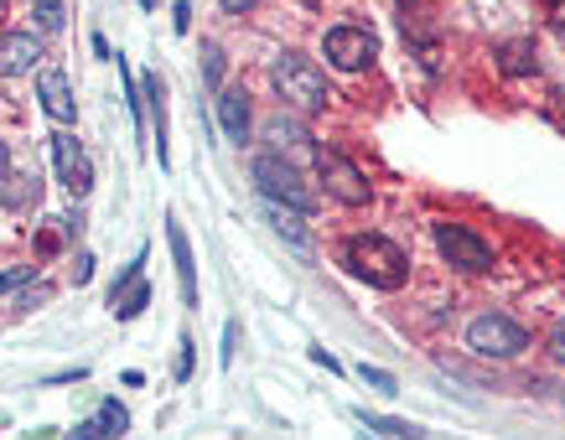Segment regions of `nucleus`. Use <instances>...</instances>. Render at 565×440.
Wrapping results in <instances>:
<instances>
[{
  "label": "nucleus",
  "instance_id": "9",
  "mask_svg": "<svg viewBox=\"0 0 565 440\" xmlns=\"http://www.w3.org/2000/svg\"><path fill=\"white\" fill-rule=\"evenodd\" d=\"M52 140V161H57V171H63V182H68L73 197H84L88 186H94V167H88L84 146H78V136H68V130H57Z\"/></svg>",
  "mask_w": 565,
  "mask_h": 440
},
{
  "label": "nucleus",
  "instance_id": "22",
  "mask_svg": "<svg viewBox=\"0 0 565 440\" xmlns=\"http://www.w3.org/2000/svg\"><path fill=\"white\" fill-rule=\"evenodd\" d=\"M203 73H207V84H213V88L223 84V57H218V47H203Z\"/></svg>",
  "mask_w": 565,
  "mask_h": 440
},
{
  "label": "nucleus",
  "instance_id": "3",
  "mask_svg": "<svg viewBox=\"0 0 565 440\" xmlns=\"http://www.w3.org/2000/svg\"><path fill=\"white\" fill-rule=\"evenodd\" d=\"M255 186H259V197L275 207H291V213H311L317 207L311 186L301 182V171L291 161H280V155H255Z\"/></svg>",
  "mask_w": 565,
  "mask_h": 440
},
{
  "label": "nucleus",
  "instance_id": "2",
  "mask_svg": "<svg viewBox=\"0 0 565 440\" xmlns=\"http://www.w3.org/2000/svg\"><path fill=\"white\" fill-rule=\"evenodd\" d=\"M270 84L275 94L291 104L296 115H322L327 104H332V88H327V73L311 63V57H301V52H280L270 63Z\"/></svg>",
  "mask_w": 565,
  "mask_h": 440
},
{
  "label": "nucleus",
  "instance_id": "5",
  "mask_svg": "<svg viewBox=\"0 0 565 440\" xmlns=\"http://www.w3.org/2000/svg\"><path fill=\"white\" fill-rule=\"evenodd\" d=\"M311 161H317V176H322V186H327V197H332V203L363 207L369 197H374L369 176H363V171L353 167L343 151H327V146H317V151H311Z\"/></svg>",
  "mask_w": 565,
  "mask_h": 440
},
{
  "label": "nucleus",
  "instance_id": "16",
  "mask_svg": "<svg viewBox=\"0 0 565 440\" xmlns=\"http://www.w3.org/2000/svg\"><path fill=\"white\" fill-rule=\"evenodd\" d=\"M363 425L379 430V436H394V440H420V425H411V420H384V415H369V409H363Z\"/></svg>",
  "mask_w": 565,
  "mask_h": 440
},
{
  "label": "nucleus",
  "instance_id": "12",
  "mask_svg": "<svg viewBox=\"0 0 565 440\" xmlns=\"http://www.w3.org/2000/svg\"><path fill=\"white\" fill-rule=\"evenodd\" d=\"M125 425H130V415L120 409V399H104V405L94 409V420H84L68 440H120Z\"/></svg>",
  "mask_w": 565,
  "mask_h": 440
},
{
  "label": "nucleus",
  "instance_id": "23",
  "mask_svg": "<svg viewBox=\"0 0 565 440\" xmlns=\"http://www.w3.org/2000/svg\"><path fill=\"white\" fill-rule=\"evenodd\" d=\"M550 357L565 363V322H555V332H550Z\"/></svg>",
  "mask_w": 565,
  "mask_h": 440
},
{
  "label": "nucleus",
  "instance_id": "28",
  "mask_svg": "<svg viewBox=\"0 0 565 440\" xmlns=\"http://www.w3.org/2000/svg\"><path fill=\"white\" fill-rule=\"evenodd\" d=\"M0 6H6V0H0Z\"/></svg>",
  "mask_w": 565,
  "mask_h": 440
},
{
  "label": "nucleus",
  "instance_id": "15",
  "mask_svg": "<svg viewBox=\"0 0 565 440\" xmlns=\"http://www.w3.org/2000/svg\"><path fill=\"white\" fill-rule=\"evenodd\" d=\"M498 68L509 73V78H524V73L540 68V57H534V42H530V36H514V42H503V47H498Z\"/></svg>",
  "mask_w": 565,
  "mask_h": 440
},
{
  "label": "nucleus",
  "instance_id": "10",
  "mask_svg": "<svg viewBox=\"0 0 565 440\" xmlns=\"http://www.w3.org/2000/svg\"><path fill=\"white\" fill-rule=\"evenodd\" d=\"M36 99H42L47 119H57V125H73V119H78V104H73L68 73H57V68H42V73H36Z\"/></svg>",
  "mask_w": 565,
  "mask_h": 440
},
{
  "label": "nucleus",
  "instance_id": "25",
  "mask_svg": "<svg viewBox=\"0 0 565 440\" xmlns=\"http://www.w3.org/2000/svg\"><path fill=\"white\" fill-rule=\"evenodd\" d=\"M550 21H555V32L565 36V0H550Z\"/></svg>",
  "mask_w": 565,
  "mask_h": 440
},
{
  "label": "nucleus",
  "instance_id": "19",
  "mask_svg": "<svg viewBox=\"0 0 565 440\" xmlns=\"http://www.w3.org/2000/svg\"><path fill=\"white\" fill-rule=\"evenodd\" d=\"M32 17H36V26H42L47 36L63 32V6H57V0H36V11H32Z\"/></svg>",
  "mask_w": 565,
  "mask_h": 440
},
{
  "label": "nucleus",
  "instance_id": "8",
  "mask_svg": "<svg viewBox=\"0 0 565 440\" xmlns=\"http://www.w3.org/2000/svg\"><path fill=\"white\" fill-rule=\"evenodd\" d=\"M109 305H115V316H120V322H136L140 311L151 305V286H146V255H136L130 265H125V275L115 280V290H109Z\"/></svg>",
  "mask_w": 565,
  "mask_h": 440
},
{
  "label": "nucleus",
  "instance_id": "27",
  "mask_svg": "<svg viewBox=\"0 0 565 440\" xmlns=\"http://www.w3.org/2000/svg\"><path fill=\"white\" fill-rule=\"evenodd\" d=\"M6 171H11V151H6V146H0V176H6Z\"/></svg>",
  "mask_w": 565,
  "mask_h": 440
},
{
  "label": "nucleus",
  "instance_id": "20",
  "mask_svg": "<svg viewBox=\"0 0 565 440\" xmlns=\"http://www.w3.org/2000/svg\"><path fill=\"white\" fill-rule=\"evenodd\" d=\"M359 378L369 384V389H379V394H399V389H394V373H384V368H369V363H363Z\"/></svg>",
  "mask_w": 565,
  "mask_h": 440
},
{
  "label": "nucleus",
  "instance_id": "1",
  "mask_svg": "<svg viewBox=\"0 0 565 440\" xmlns=\"http://www.w3.org/2000/svg\"><path fill=\"white\" fill-rule=\"evenodd\" d=\"M343 265L374 290H399L411 280V255L384 234H353L343 244Z\"/></svg>",
  "mask_w": 565,
  "mask_h": 440
},
{
  "label": "nucleus",
  "instance_id": "13",
  "mask_svg": "<svg viewBox=\"0 0 565 440\" xmlns=\"http://www.w3.org/2000/svg\"><path fill=\"white\" fill-rule=\"evenodd\" d=\"M218 125L234 146L249 140V94H244V88H223L218 94Z\"/></svg>",
  "mask_w": 565,
  "mask_h": 440
},
{
  "label": "nucleus",
  "instance_id": "21",
  "mask_svg": "<svg viewBox=\"0 0 565 440\" xmlns=\"http://www.w3.org/2000/svg\"><path fill=\"white\" fill-rule=\"evenodd\" d=\"M32 275H36V265H17V270H6V275H0V296H11V290H21L26 280H32Z\"/></svg>",
  "mask_w": 565,
  "mask_h": 440
},
{
  "label": "nucleus",
  "instance_id": "7",
  "mask_svg": "<svg viewBox=\"0 0 565 440\" xmlns=\"http://www.w3.org/2000/svg\"><path fill=\"white\" fill-rule=\"evenodd\" d=\"M322 52L338 73H363L379 57V42L369 26H353V21H348V26H332V32L322 36Z\"/></svg>",
  "mask_w": 565,
  "mask_h": 440
},
{
  "label": "nucleus",
  "instance_id": "6",
  "mask_svg": "<svg viewBox=\"0 0 565 440\" xmlns=\"http://www.w3.org/2000/svg\"><path fill=\"white\" fill-rule=\"evenodd\" d=\"M436 249H441L446 265H457V270L467 275H488L493 270V244L482 234H472L467 223H436Z\"/></svg>",
  "mask_w": 565,
  "mask_h": 440
},
{
  "label": "nucleus",
  "instance_id": "14",
  "mask_svg": "<svg viewBox=\"0 0 565 440\" xmlns=\"http://www.w3.org/2000/svg\"><path fill=\"white\" fill-rule=\"evenodd\" d=\"M167 244H172V259H177V280H182V301L198 305V265H192V244L182 234V223L167 218Z\"/></svg>",
  "mask_w": 565,
  "mask_h": 440
},
{
  "label": "nucleus",
  "instance_id": "17",
  "mask_svg": "<svg viewBox=\"0 0 565 440\" xmlns=\"http://www.w3.org/2000/svg\"><path fill=\"white\" fill-rule=\"evenodd\" d=\"M270 140H275V146H280V151H286V146H307V130H301V125H296V119H286V115H280V119H270Z\"/></svg>",
  "mask_w": 565,
  "mask_h": 440
},
{
  "label": "nucleus",
  "instance_id": "24",
  "mask_svg": "<svg viewBox=\"0 0 565 440\" xmlns=\"http://www.w3.org/2000/svg\"><path fill=\"white\" fill-rule=\"evenodd\" d=\"M192 373V337H182V357H177V378H188Z\"/></svg>",
  "mask_w": 565,
  "mask_h": 440
},
{
  "label": "nucleus",
  "instance_id": "26",
  "mask_svg": "<svg viewBox=\"0 0 565 440\" xmlns=\"http://www.w3.org/2000/svg\"><path fill=\"white\" fill-rule=\"evenodd\" d=\"M223 11H228V17H239V11H249V6H255V0H218Z\"/></svg>",
  "mask_w": 565,
  "mask_h": 440
},
{
  "label": "nucleus",
  "instance_id": "18",
  "mask_svg": "<svg viewBox=\"0 0 565 440\" xmlns=\"http://www.w3.org/2000/svg\"><path fill=\"white\" fill-rule=\"evenodd\" d=\"M36 197V176H6V207H21V203H32Z\"/></svg>",
  "mask_w": 565,
  "mask_h": 440
},
{
  "label": "nucleus",
  "instance_id": "11",
  "mask_svg": "<svg viewBox=\"0 0 565 440\" xmlns=\"http://www.w3.org/2000/svg\"><path fill=\"white\" fill-rule=\"evenodd\" d=\"M36 57H42V36H36V32H6V36H0V78L32 73Z\"/></svg>",
  "mask_w": 565,
  "mask_h": 440
},
{
  "label": "nucleus",
  "instance_id": "4",
  "mask_svg": "<svg viewBox=\"0 0 565 440\" xmlns=\"http://www.w3.org/2000/svg\"><path fill=\"white\" fill-rule=\"evenodd\" d=\"M467 347H472L478 357L509 363V357H519L524 347H530V332H524L519 322H509V316H498V311H482V316L467 322Z\"/></svg>",
  "mask_w": 565,
  "mask_h": 440
}]
</instances>
